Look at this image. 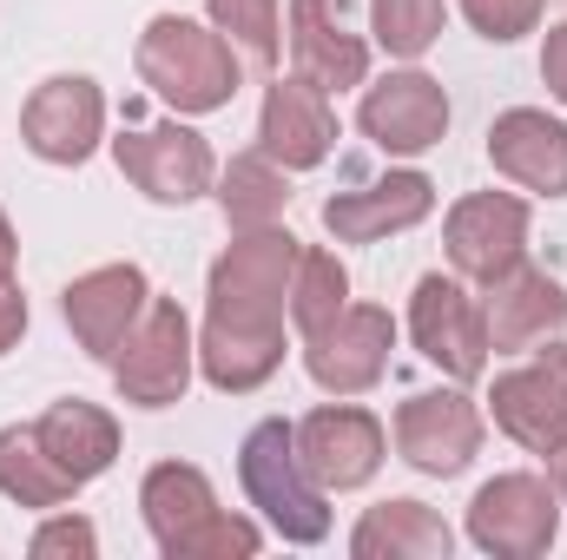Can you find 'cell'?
<instances>
[{"label":"cell","mask_w":567,"mask_h":560,"mask_svg":"<svg viewBox=\"0 0 567 560\" xmlns=\"http://www.w3.org/2000/svg\"><path fill=\"white\" fill-rule=\"evenodd\" d=\"M297 271L290 231H251L212 265V317H205V376L218 390H258L284 363V290Z\"/></svg>","instance_id":"cell-1"},{"label":"cell","mask_w":567,"mask_h":560,"mask_svg":"<svg viewBox=\"0 0 567 560\" xmlns=\"http://www.w3.org/2000/svg\"><path fill=\"white\" fill-rule=\"evenodd\" d=\"M145 521L158 535V548L172 560H225V554H258V528L218 515L212 481L185 462H165L145 475Z\"/></svg>","instance_id":"cell-2"},{"label":"cell","mask_w":567,"mask_h":560,"mask_svg":"<svg viewBox=\"0 0 567 560\" xmlns=\"http://www.w3.org/2000/svg\"><path fill=\"white\" fill-rule=\"evenodd\" d=\"M140 80L172 100L178 113H218L231 93H238V66H231V46L218 33H205L198 20H178V13H158L140 40Z\"/></svg>","instance_id":"cell-3"},{"label":"cell","mask_w":567,"mask_h":560,"mask_svg":"<svg viewBox=\"0 0 567 560\" xmlns=\"http://www.w3.org/2000/svg\"><path fill=\"white\" fill-rule=\"evenodd\" d=\"M238 475H245V495L271 515V528H278L284 541H323L330 515H323L317 475H310L303 455H297V428H284V422H258V428L245 435Z\"/></svg>","instance_id":"cell-4"},{"label":"cell","mask_w":567,"mask_h":560,"mask_svg":"<svg viewBox=\"0 0 567 560\" xmlns=\"http://www.w3.org/2000/svg\"><path fill=\"white\" fill-rule=\"evenodd\" d=\"M555 528H561V508L548 495V481L535 475H502L475 495L468 508V535L482 554H502V560H535L555 548Z\"/></svg>","instance_id":"cell-5"},{"label":"cell","mask_w":567,"mask_h":560,"mask_svg":"<svg viewBox=\"0 0 567 560\" xmlns=\"http://www.w3.org/2000/svg\"><path fill=\"white\" fill-rule=\"evenodd\" d=\"M185 383H192V330H185V310L158 297L145 303V323L126 330L120 343V390L140 409H165L185 396Z\"/></svg>","instance_id":"cell-6"},{"label":"cell","mask_w":567,"mask_h":560,"mask_svg":"<svg viewBox=\"0 0 567 560\" xmlns=\"http://www.w3.org/2000/svg\"><path fill=\"white\" fill-rule=\"evenodd\" d=\"M522 245H528V205L508 191H475L449 211V258L462 278H508L522 265Z\"/></svg>","instance_id":"cell-7"},{"label":"cell","mask_w":567,"mask_h":560,"mask_svg":"<svg viewBox=\"0 0 567 560\" xmlns=\"http://www.w3.org/2000/svg\"><path fill=\"white\" fill-rule=\"evenodd\" d=\"M495 422L522 448H542V455L561 448L567 442V343L561 350H542L528 370L495 383Z\"/></svg>","instance_id":"cell-8"},{"label":"cell","mask_w":567,"mask_h":560,"mask_svg":"<svg viewBox=\"0 0 567 560\" xmlns=\"http://www.w3.org/2000/svg\"><path fill=\"white\" fill-rule=\"evenodd\" d=\"M390 343H396V323H390V310H343V317H330L317 336H310V376L323 383V390H337V396H357V390H370L377 376H383V363H390Z\"/></svg>","instance_id":"cell-9"},{"label":"cell","mask_w":567,"mask_h":560,"mask_svg":"<svg viewBox=\"0 0 567 560\" xmlns=\"http://www.w3.org/2000/svg\"><path fill=\"white\" fill-rule=\"evenodd\" d=\"M410 330H416V343H423L429 363H442L455 383L482 376V363H488V323H482V310H475L449 278H423L416 283Z\"/></svg>","instance_id":"cell-10"},{"label":"cell","mask_w":567,"mask_h":560,"mask_svg":"<svg viewBox=\"0 0 567 560\" xmlns=\"http://www.w3.org/2000/svg\"><path fill=\"white\" fill-rule=\"evenodd\" d=\"M120 152V172L140 185L145 198L158 205H185L212 185V145L185 126H152V133H126L113 145Z\"/></svg>","instance_id":"cell-11"},{"label":"cell","mask_w":567,"mask_h":560,"mask_svg":"<svg viewBox=\"0 0 567 560\" xmlns=\"http://www.w3.org/2000/svg\"><path fill=\"white\" fill-rule=\"evenodd\" d=\"M100 126H106V100H100L93 80H47L20 113L27 145L53 165H80L100 145Z\"/></svg>","instance_id":"cell-12"},{"label":"cell","mask_w":567,"mask_h":560,"mask_svg":"<svg viewBox=\"0 0 567 560\" xmlns=\"http://www.w3.org/2000/svg\"><path fill=\"white\" fill-rule=\"evenodd\" d=\"M290 53H297V73L317 93L363 86V73H370V46L350 33L343 0H297L290 7Z\"/></svg>","instance_id":"cell-13"},{"label":"cell","mask_w":567,"mask_h":560,"mask_svg":"<svg viewBox=\"0 0 567 560\" xmlns=\"http://www.w3.org/2000/svg\"><path fill=\"white\" fill-rule=\"evenodd\" d=\"M396 442H403V455H410L423 475H455V468H468V455L482 448V416H475V403L455 396V390L410 396L403 416H396Z\"/></svg>","instance_id":"cell-14"},{"label":"cell","mask_w":567,"mask_h":560,"mask_svg":"<svg viewBox=\"0 0 567 560\" xmlns=\"http://www.w3.org/2000/svg\"><path fill=\"white\" fill-rule=\"evenodd\" d=\"M297 455L317 475V488H357L383 462V428L363 409H317L297 428Z\"/></svg>","instance_id":"cell-15"},{"label":"cell","mask_w":567,"mask_h":560,"mask_svg":"<svg viewBox=\"0 0 567 560\" xmlns=\"http://www.w3.org/2000/svg\"><path fill=\"white\" fill-rule=\"evenodd\" d=\"M449 126V100L429 73H390L363 100V133L383 152H429Z\"/></svg>","instance_id":"cell-16"},{"label":"cell","mask_w":567,"mask_h":560,"mask_svg":"<svg viewBox=\"0 0 567 560\" xmlns=\"http://www.w3.org/2000/svg\"><path fill=\"white\" fill-rule=\"evenodd\" d=\"M140 310H145V278L133 265H106V271H93V278H80L66 290V323L93 356H120Z\"/></svg>","instance_id":"cell-17"},{"label":"cell","mask_w":567,"mask_h":560,"mask_svg":"<svg viewBox=\"0 0 567 560\" xmlns=\"http://www.w3.org/2000/svg\"><path fill=\"white\" fill-rule=\"evenodd\" d=\"M488 158L528 191H548V198L567 191V126H555L548 113H528V106L502 113L488 133Z\"/></svg>","instance_id":"cell-18"},{"label":"cell","mask_w":567,"mask_h":560,"mask_svg":"<svg viewBox=\"0 0 567 560\" xmlns=\"http://www.w3.org/2000/svg\"><path fill=\"white\" fill-rule=\"evenodd\" d=\"M429 205H435V191H429L423 172H390V178H377L363 191H337L323 205V225L337 238H350V245H370L383 231H403V225L429 218Z\"/></svg>","instance_id":"cell-19"},{"label":"cell","mask_w":567,"mask_h":560,"mask_svg":"<svg viewBox=\"0 0 567 560\" xmlns=\"http://www.w3.org/2000/svg\"><path fill=\"white\" fill-rule=\"evenodd\" d=\"M330 139H337V120H330V106H323V93L310 80H278L265 93V152L284 172L317 165L330 152Z\"/></svg>","instance_id":"cell-20"},{"label":"cell","mask_w":567,"mask_h":560,"mask_svg":"<svg viewBox=\"0 0 567 560\" xmlns=\"http://www.w3.org/2000/svg\"><path fill=\"white\" fill-rule=\"evenodd\" d=\"M561 323H567V290L548 271L495 278V297H488V343L495 350H528V343H542Z\"/></svg>","instance_id":"cell-21"},{"label":"cell","mask_w":567,"mask_h":560,"mask_svg":"<svg viewBox=\"0 0 567 560\" xmlns=\"http://www.w3.org/2000/svg\"><path fill=\"white\" fill-rule=\"evenodd\" d=\"M33 435H40V448L60 462V475L80 488V481H93V475H106V462L120 455V428L106 409H93V403H53L47 416L33 422Z\"/></svg>","instance_id":"cell-22"},{"label":"cell","mask_w":567,"mask_h":560,"mask_svg":"<svg viewBox=\"0 0 567 560\" xmlns=\"http://www.w3.org/2000/svg\"><path fill=\"white\" fill-rule=\"evenodd\" d=\"M350 548L363 560H449L455 535L442 528V515H429L423 501H383V508L363 515Z\"/></svg>","instance_id":"cell-23"},{"label":"cell","mask_w":567,"mask_h":560,"mask_svg":"<svg viewBox=\"0 0 567 560\" xmlns=\"http://www.w3.org/2000/svg\"><path fill=\"white\" fill-rule=\"evenodd\" d=\"M0 495H13L20 508H60L73 495V481L60 475V462L40 448L33 428H7L0 435Z\"/></svg>","instance_id":"cell-24"},{"label":"cell","mask_w":567,"mask_h":560,"mask_svg":"<svg viewBox=\"0 0 567 560\" xmlns=\"http://www.w3.org/2000/svg\"><path fill=\"white\" fill-rule=\"evenodd\" d=\"M343 297H350V278L330 251H297V271H290V317L303 336H317L330 317H343Z\"/></svg>","instance_id":"cell-25"},{"label":"cell","mask_w":567,"mask_h":560,"mask_svg":"<svg viewBox=\"0 0 567 560\" xmlns=\"http://www.w3.org/2000/svg\"><path fill=\"white\" fill-rule=\"evenodd\" d=\"M218 198H225V218L231 225H271L284 205H290V185H284V172L271 158H231Z\"/></svg>","instance_id":"cell-26"},{"label":"cell","mask_w":567,"mask_h":560,"mask_svg":"<svg viewBox=\"0 0 567 560\" xmlns=\"http://www.w3.org/2000/svg\"><path fill=\"white\" fill-rule=\"evenodd\" d=\"M442 33V0H377V40L396 60L429 53V40Z\"/></svg>","instance_id":"cell-27"},{"label":"cell","mask_w":567,"mask_h":560,"mask_svg":"<svg viewBox=\"0 0 567 560\" xmlns=\"http://www.w3.org/2000/svg\"><path fill=\"white\" fill-rule=\"evenodd\" d=\"M218 33H231L245 46V60L271 66L278 60V0H212Z\"/></svg>","instance_id":"cell-28"},{"label":"cell","mask_w":567,"mask_h":560,"mask_svg":"<svg viewBox=\"0 0 567 560\" xmlns=\"http://www.w3.org/2000/svg\"><path fill=\"white\" fill-rule=\"evenodd\" d=\"M462 7H468V20H475L488 40H515V33H528L535 13H542V0H462Z\"/></svg>","instance_id":"cell-29"},{"label":"cell","mask_w":567,"mask_h":560,"mask_svg":"<svg viewBox=\"0 0 567 560\" xmlns=\"http://www.w3.org/2000/svg\"><path fill=\"white\" fill-rule=\"evenodd\" d=\"M93 548H100V541H93V528H86V521H73V515H66V521H47V528H40V535H33V554L40 560H53V554H93Z\"/></svg>","instance_id":"cell-30"},{"label":"cell","mask_w":567,"mask_h":560,"mask_svg":"<svg viewBox=\"0 0 567 560\" xmlns=\"http://www.w3.org/2000/svg\"><path fill=\"white\" fill-rule=\"evenodd\" d=\"M542 80L555 86V100H567V27H555L542 46Z\"/></svg>","instance_id":"cell-31"},{"label":"cell","mask_w":567,"mask_h":560,"mask_svg":"<svg viewBox=\"0 0 567 560\" xmlns=\"http://www.w3.org/2000/svg\"><path fill=\"white\" fill-rule=\"evenodd\" d=\"M20 330H27V303H20V290L0 283V356L20 343Z\"/></svg>","instance_id":"cell-32"},{"label":"cell","mask_w":567,"mask_h":560,"mask_svg":"<svg viewBox=\"0 0 567 560\" xmlns=\"http://www.w3.org/2000/svg\"><path fill=\"white\" fill-rule=\"evenodd\" d=\"M13 278V231H7V218H0V283Z\"/></svg>","instance_id":"cell-33"},{"label":"cell","mask_w":567,"mask_h":560,"mask_svg":"<svg viewBox=\"0 0 567 560\" xmlns=\"http://www.w3.org/2000/svg\"><path fill=\"white\" fill-rule=\"evenodd\" d=\"M555 488H561V495H567V442H561V448H555Z\"/></svg>","instance_id":"cell-34"}]
</instances>
